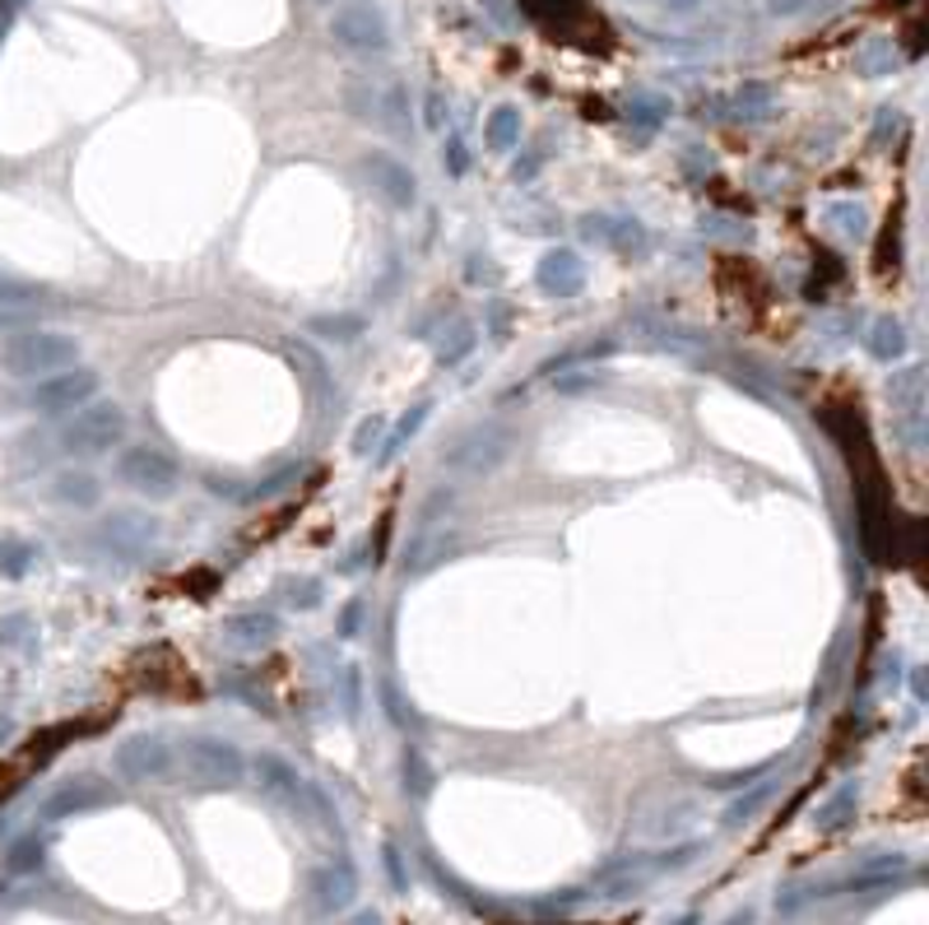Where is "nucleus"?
<instances>
[{
    "label": "nucleus",
    "instance_id": "obj_3",
    "mask_svg": "<svg viewBox=\"0 0 929 925\" xmlns=\"http://www.w3.org/2000/svg\"><path fill=\"white\" fill-rule=\"evenodd\" d=\"M181 772H187L196 791H233L246 777V758L233 739L196 735V739H187V749H181Z\"/></svg>",
    "mask_w": 929,
    "mask_h": 925
},
{
    "label": "nucleus",
    "instance_id": "obj_35",
    "mask_svg": "<svg viewBox=\"0 0 929 925\" xmlns=\"http://www.w3.org/2000/svg\"><path fill=\"white\" fill-rule=\"evenodd\" d=\"M661 6H665L669 14H693V10L701 6V0H661Z\"/></svg>",
    "mask_w": 929,
    "mask_h": 925
},
{
    "label": "nucleus",
    "instance_id": "obj_18",
    "mask_svg": "<svg viewBox=\"0 0 929 925\" xmlns=\"http://www.w3.org/2000/svg\"><path fill=\"white\" fill-rule=\"evenodd\" d=\"M307 330L321 335V340H330V345H353V340H362L368 322H362L358 312H326V317H312Z\"/></svg>",
    "mask_w": 929,
    "mask_h": 925
},
{
    "label": "nucleus",
    "instance_id": "obj_25",
    "mask_svg": "<svg viewBox=\"0 0 929 925\" xmlns=\"http://www.w3.org/2000/svg\"><path fill=\"white\" fill-rule=\"evenodd\" d=\"M103 791H88V781H71L65 791L47 805V814H71V809H88V805H98Z\"/></svg>",
    "mask_w": 929,
    "mask_h": 925
},
{
    "label": "nucleus",
    "instance_id": "obj_1",
    "mask_svg": "<svg viewBox=\"0 0 929 925\" xmlns=\"http://www.w3.org/2000/svg\"><path fill=\"white\" fill-rule=\"evenodd\" d=\"M80 364V340L65 330H24L0 345V368L19 381H42Z\"/></svg>",
    "mask_w": 929,
    "mask_h": 925
},
{
    "label": "nucleus",
    "instance_id": "obj_36",
    "mask_svg": "<svg viewBox=\"0 0 929 925\" xmlns=\"http://www.w3.org/2000/svg\"><path fill=\"white\" fill-rule=\"evenodd\" d=\"M387 870H391V879H395V889H404V874H400V855H395V847H387Z\"/></svg>",
    "mask_w": 929,
    "mask_h": 925
},
{
    "label": "nucleus",
    "instance_id": "obj_15",
    "mask_svg": "<svg viewBox=\"0 0 929 925\" xmlns=\"http://www.w3.org/2000/svg\"><path fill=\"white\" fill-rule=\"evenodd\" d=\"M252 772H256V781H261V791L275 796V800H284V805H298L303 791H307V781L298 777V767L284 763L279 754H261V758L252 763Z\"/></svg>",
    "mask_w": 929,
    "mask_h": 925
},
{
    "label": "nucleus",
    "instance_id": "obj_27",
    "mask_svg": "<svg viewBox=\"0 0 929 925\" xmlns=\"http://www.w3.org/2000/svg\"><path fill=\"white\" fill-rule=\"evenodd\" d=\"M427 414H433V410H427V404H414V410H410V414H404V419H400V428H395V438H391L387 446H381V461H391V456H395V451H400V446H404V442H410V438L419 433V428L427 423Z\"/></svg>",
    "mask_w": 929,
    "mask_h": 925
},
{
    "label": "nucleus",
    "instance_id": "obj_7",
    "mask_svg": "<svg viewBox=\"0 0 929 925\" xmlns=\"http://www.w3.org/2000/svg\"><path fill=\"white\" fill-rule=\"evenodd\" d=\"M98 387H103V377L88 364H75V368H61L52 377L33 381L29 404L38 414H47V419H71L75 410H84L88 400H98Z\"/></svg>",
    "mask_w": 929,
    "mask_h": 925
},
{
    "label": "nucleus",
    "instance_id": "obj_5",
    "mask_svg": "<svg viewBox=\"0 0 929 925\" xmlns=\"http://www.w3.org/2000/svg\"><path fill=\"white\" fill-rule=\"evenodd\" d=\"M330 38L353 56H387L391 52V19L377 0H339L330 10Z\"/></svg>",
    "mask_w": 929,
    "mask_h": 925
},
{
    "label": "nucleus",
    "instance_id": "obj_32",
    "mask_svg": "<svg viewBox=\"0 0 929 925\" xmlns=\"http://www.w3.org/2000/svg\"><path fill=\"white\" fill-rule=\"evenodd\" d=\"M562 396H577V391H591V387H604V372H568V377H553Z\"/></svg>",
    "mask_w": 929,
    "mask_h": 925
},
{
    "label": "nucleus",
    "instance_id": "obj_9",
    "mask_svg": "<svg viewBox=\"0 0 929 925\" xmlns=\"http://www.w3.org/2000/svg\"><path fill=\"white\" fill-rule=\"evenodd\" d=\"M358 172L368 177V187H372L381 200H387L391 210H414V200H419V177H414V168L404 164V159L372 149V154H362V159H358Z\"/></svg>",
    "mask_w": 929,
    "mask_h": 925
},
{
    "label": "nucleus",
    "instance_id": "obj_33",
    "mask_svg": "<svg viewBox=\"0 0 929 925\" xmlns=\"http://www.w3.org/2000/svg\"><path fill=\"white\" fill-rule=\"evenodd\" d=\"M446 168L456 172V177L465 172V145H461V140H451V145H446Z\"/></svg>",
    "mask_w": 929,
    "mask_h": 925
},
{
    "label": "nucleus",
    "instance_id": "obj_6",
    "mask_svg": "<svg viewBox=\"0 0 929 925\" xmlns=\"http://www.w3.org/2000/svg\"><path fill=\"white\" fill-rule=\"evenodd\" d=\"M511 456V428L503 423H474L442 451V470L451 475H493Z\"/></svg>",
    "mask_w": 929,
    "mask_h": 925
},
{
    "label": "nucleus",
    "instance_id": "obj_8",
    "mask_svg": "<svg viewBox=\"0 0 929 925\" xmlns=\"http://www.w3.org/2000/svg\"><path fill=\"white\" fill-rule=\"evenodd\" d=\"M94 535H98V549H103V554L135 563V558H145V554L158 545V522H154L149 512H130V507H122V512H107Z\"/></svg>",
    "mask_w": 929,
    "mask_h": 925
},
{
    "label": "nucleus",
    "instance_id": "obj_4",
    "mask_svg": "<svg viewBox=\"0 0 929 925\" xmlns=\"http://www.w3.org/2000/svg\"><path fill=\"white\" fill-rule=\"evenodd\" d=\"M112 475H117V484L130 488L135 498H149V503H168L172 493L181 488V465L168 456L163 446H149V442L117 451Z\"/></svg>",
    "mask_w": 929,
    "mask_h": 925
},
{
    "label": "nucleus",
    "instance_id": "obj_23",
    "mask_svg": "<svg viewBox=\"0 0 929 925\" xmlns=\"http://www.w3.org/2000/svg\"><path fill=\"white\" fill-rule=\"evenodd\" d=\"M627 117L651 135L655 126H665V122H669V98H661V94H637V98L627 103Z\"/></svg>",
    "mask_w": 929,
    "mask_h": 925
},
{
    "label": "nucleus",
    "instance_id": "obj_11",
    "mask_svg": "<svg viewBox=\"0 0 929 925\" xmlns=\"http://www.w3.org/2000/svg\"><path fill=\"white\" fill-rule=\"evenodd\" d=\"M172 749L158 735H130L122 749H117V772L135 786H145V781H163L172 772Z\"/></svg>",
    "mask_w": 929,
    "mask_h": 925
},
{
    "label": "nucleus",
    "instance_id": "obj_19",
    "mask_svg": "<svg viewBox=\"0 0 929 925\" xmlns=\"http://www.w3.org/2000/svg\"><path fill=\"white\" fill-rule=\"evenodd\" d=\"M865 349L878 358V364H893V358H901V354H906V326H901L897 317H878V322L869 326Z\"/></svg>",
    "mask_w": 929,
    "mask_h": 925
},
{
    "label": "nucleus",
    "instance_id": "obj_24",
    "mask_svg": "<svg viewBox=\"0 0 929 925\" xmlns=\"http://www.w3.org/2000/svg\"><path fill=\"white\" fill-rule=\"evenodd\" d=\"M288 484H298V465H279L270 480H256L252 493H242V503H265V498H275V493H284Z\"/></svg>",
    "mask_w": 929,
    "mask_h": 925
},
{
    "label": "nucleus",
    "instance_id": "obj_30",
    "mask_svg": "<svg viewBox=\"0 0 929 925\" xmlns=\"http://www.w3.org/2000/svg\"><path fill=\"white\" fill-rule=\"evenodd\" d=\"M851 809H855V791L846 786V791L836 796L832 805H823V809H819V828H836V823H842V819L851 814Z\"/></svg>",
    "mask_w": 929,
    "mask_h": 925
},
{
    "label": "nucleus",
    "instance_id": "obj_13",
    "mask_svg": "<svg viewBox=\"0 0 929 925\" xmlns=\"http://www.w3.org/2000/svg\"><path fill=\"white\" fill-rule=\"evenodd\" d=\"M701 823V805L693 796H674L665 805H655L642 814V838L646 842H674V838H684V832H693Z\"/></svg>",
    "mask_w": 929,
    "mask_h": 925
},
{
    "label": "nucleus",
    "instance_id": "obj_34",
    "mask_svg": "<svg viewBox=\"0 0 929 925\" xmlns=\"http://www.w3.org/2000/svg\"><path fill=\"white\" fill-rule=\"evenodd\" d=\"M19 10H24V0H0V38H6V29L14 24Z\"/></svg>",
    "mask_w": 929,
    "mask_h": 925
},
{
    "label": "nucleus",
    "instance_id": "obj_16",
    "mask_svg": "<svg viewBox=\"0 0 929 925\" xmlns=\"http://www.w3.org/2000/svg\"><path fill=\"white\" fill-rule=\"evenodd\" d=\"M223 638L233 647H270L279 638V619L265 614V609H246V614L223 619Z\"/></svg>",
    "mask_w": 929,
    "mask_h": 925
},
{
    "label": "nucleus",
    "instance_id": "obj_21",
    "mask_svg": "<svg viewBox=\"0 0 929 925\" xmlns=\"http://www.w3.org/2000/svg\"><path fill=\"white\" fill-rule=\"evenodd\" d=\"M767 112H772V84H762V80L739 84V94H735V117H743V122H762Z\"/></svg>",
    "mask_w": 929,
    "mask_h": 925
},
{
    "label": "nucleus",
    "instance_id": "obj_12",
    "mask_svg": "<svg viewBox=\"0 0 929 925\" xmlns=\"http://www.w3.org/2000/svg\"><path fill=\"white\" fill-rule=\"evenodd\" d=\"M535 284L549 293V298H577V293L585 288V261L572 252V246H549V252L539 256Z\"/></svg>",
    "mask_w": 929,
    "mask_h": 925
},
{
    "label": "nucleus",
    "instance_id": "obj_22",
    "mask_svg": "<svg viewBox=\"0 0 929 925\" xmlns=\"http://www.w3.org/2000/svg\"><path fill=\"white\" fill-rule=\"evenodd\" d=\"M279 596H284L288 609H316L326 600V586H321V577H284Z\"/></svg>",
    "mask_w": 929,
    "mask_h": 925
},
{
    "label": "nucleus",
    "instance_id": "obj_10",
    "mask_svg": "<svg viewBox=\"0 0 929 925\" xmlns=\"http://www.w3.org/2000/svg\"><path fill=\"white\" fill-rule=\"evenodd\" d=\"M307 897H312V912L316 916H339L353 907L358 897V874L349 861H326L307 874Z\"/></svg>",
    "mask_w": 929,
    "mask_h": 925
},
{
    "label": "nucleus",
    "instance_id": "obj_37",
    "mask_svg": "<svg viewBox=\"0 0 929 925\" xmlns=\"http://www.w3.org/2000/svg\"><path fill=\"white\" fill-rule=\"evenodd\" d=\"M678 925H693V916H684V921H678Z\"/></svg>",
    "mask_w": 929,
    "mask_h": 925
},
{
    "label": "nucleus",
    "instance_id": "obj_14",
    "mask_svg": "<svg viewBox=\"0 0 929 925\" xmlns=\"http://www.w3.org/2000/svg\"><path fill=\"white\" fill-rule=\"evenodd\" d=\"M47 498L56 507H75V512H88V507H98L103 503V480L94 475V470H56L52 484H47Z\"/></svg>",
    "mask_w": 929,
    "mask_h": 925
},
{
    "label": "nucleus",
    "instance_id": "obj_28",
    "mask_svg": "<svg viewBox=\"0 0 929 925\" xmlns=\"http://www.w3.org/2000/svg\"><path fill=\"white\" fill-rule=\"evenodd\" d=\"M893 61H897V56H893V42H888V38H874L869 48L859 52V71H865V75H888Z\"/></svg>",
    "mask_w": 929,
    "mask_h": 925
},
{
    "label": "nucleus",
    "instance_id": "obj_17",
    "mask_svg": "<svg viewBox=\"0 0 929 925\" xmlns=\"http://www.w3.org/2000/svg\"><path fill=\"white\" fill-rule=\"evenodd\" d=\"M474 345H479V326L465 322V317H451L442 330H437V340H433V358L442 368H456L461 358L474 354Z\"/></svg>",
    "mask_w": 929,
    "mask_h": 925
},
{
    "label": "nucleus",
    "instance_id": "obj_26",
    "mask_svg": "<svg viewBox=\"0 0 929 925\" xmlns=\"http://www.w3.org/2000/svg\"><path fill=\"white\" fill-rule=\"evenodd\" d=\"M33 558H38L33 545H24V539H10V545H0V572H6V577H24L33 568Z\"/></svg>",
    "mask_w": 929,
    "mask_h": 925
},
{
    "label": "nucleus",
    "instance_id": "obj_38",
    "mask_svg": "<svg viewBox=\"0 0 929 925\" xmlns=\"http://www.w3.org/2000/svg\"><path fill=\"white\" fill-rule=\"evenodd\" d=\"M321 6H339V0H321Z\"/></svg>",
    "mask_w": 929,
    "mask_h": 925
},
{
    "label": "nucleus",
    "instance_id": "obj_20",
    "mask_svg": "<svg viewBox=\"0 0 929 925\" xmlns=\"http://www.w3.org/2000/svg\"><path fill=\"white\" fill-rule=\"evenodd\" d=\"M484 140H488V149H497V154L516 149V145H520V112H516V107H493L488 122H484Z\"/></svg>",
    "mask_w": 929,
    "mask_h": 925
},
{
    "label": "nucleus",
    "instance_id": "obj_29",
    "mask_svg": "<svg viewBox=\"0 0 929 925\" xmlns=\"http://www.w3.org/2000/svg\"><path fill=\"white\" fill-rule=\"evenodd\" d=\"M772 791H777V786H772V781H767V786H758V791H753V796H743V800H735L730 809H725V823H730V828H739V823H743V819H749V814H758V809L767 805V796H772Z\"/></svg>",
    "mask_w": 929,
    "mask_h": 925
},
{
    "label": "nucleus",
    "instance_id": "obj_31",
    "mask_svg": "<svg viewBox=\"0 0 929 925\" xmlns=\"http://www.w3.org/2000/svg\"><path fill=\"white\" fill-rule=\"evenodd\" d=\"M381 433H387V419H381V414L362 419V423H358V433H353V451H358V456H368V446H377V438H381Z\"/></svg>",
    "mask_w": 929,
    "mask_h": 925
},
{
    "label": "nucleus",
    "instance_id": "obj_2",
    "mask_svg": "<svg viewBox=\"0 0 929 925\" xmlns=\"http://www.w3.org/2000/svg\"><path fill=\"white\" fill-rule=\"evenodd\" d=\"M122 438H126V410L117 400H88L56 433L65 456H107L112 446H122Z\"/></svg>",
    "mask_w": 929,
    "mask_h": 925
}]
</instances>
